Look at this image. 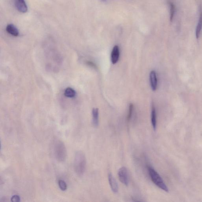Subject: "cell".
I'll use <instances>...</instances> for the list:
<instances>
[{
	"label": "cell",
	"mask_w": 202,
	"mask_h": 202,
	"mask_svg": "<svg viewBox=\"0 0 202 202\" xmlns=\"http://www.w3.org/2000/svg\"><path fill=\"white\" fill-rule=\"evenodd\" d=\"M6 31L12 36H17L19 33L17 28L12 24H8L6 27Z\"/></svg>",
	"instance_id": "11"
},
{
	"label": "cell",
	"mask_w": 202,
	"mask_h": 202,
	"mask_svg": "<svg viewBox=\"0 0 202 202\" xmlns=\"http://www.w3.org/2000/svg\"><path fill=\"white\" fill-rule=\"evenodd\" d=\"M151 124L154 130H156L157 127L156 113L155 107L152 106L151 112Z\"/></svg>",
	"instance_id": "13"
},
{
	"label": "cell",
	"mask_w": 202,
	"mask_h": 202,
	"mask_svg": "<svg viewBox=\"0 0 202 202\" xmlns=\"http://www.w3.org/2000/svg\"><path fill=\"white\" fill-rule=\"evenodd\" d=\"M108 180L112 191L114 193H117L119 190L118 185L116 179L114 177L111 173L109 174Z\"/></svg>",
	"instance_id": "5"
},
{
	"label": "cell",
	"mask_w": 202,
	"mask_h": 202,
	"mask_svg": "<svg viewBox=\"0 0 202 202\" xmlns=\"http://www.w3.org/2000/svg\"><path fill=\"white\" fill-rule=\"evenodd\" d=\"M101 1H106V0H101Z\"/></svg>",
	"instance_id": "19"
},
{
	"label": "cell",
	"mask_w": 202,
	"mask_h": 202,
	"mask_svg": "<svg viewBox=\"0 0 202 202\" xmlns=\"http://www.w3.org/2000/svg\"><path fill=\"white\" fill-rule=\"evenodd\" d=\"M54 147L56 159L59 162H64L67 156V151L64 143L60 140H57L55 143Z\"/></svg>",
	"instance_id": "3"
},
{
	"label": "cell",
	"mask_w": 202,
	"mask_h": 202,
	"mask_svg": "<svg viewBox=\"0 0 202 202\" xmlns=\"http://www.w3.org/2000/svg\"><path fill=\"white\" fill-rule=\"evenodd\" d=\"M119 48L118 46H115L112 50L111 60L113 64H115L118 61L119 58Z\"/></svg>",
	"instance_id": "7"
},
{
	"label": "cell",
	"mask_w": 202,
	"mask_h": 202,
	"mask_svg": "<svg viewBox=\"0 0 202 202\" xmlns=\"http://www.w3.org/2000/svg\"><path fill=\"white\" fill-rule=\"evenodd\" d=\"M87 64H88V65L91 66V67H93L94 68H96L97 67L96 65L93 63L91 61H88L87 63Z\"/></svg>",
	"instance_id": "18"
},
{
	"label": "cell",
	"mask_w": 202,
	"mask_h": 202,
	"mask_svg": "<svg viewBox=\"0 0 202 202\" xmlns=\"http://www.w3.org/2000/svg\"><path fill=\"white\" fill-rule=\"evenodd\" d=\"M86 164L85 154L82 151L77 152L74 161V168L76 173L79 176L83 175L86 170Z\"/></svg>",
	"instance_id": "1"
},
{
	"label": "cell",
	"mask_w": 202,
	"mask_h": 202,
	"mask_svg": "<svg viewBox=\"0 0 202 202\" xmlns=\"http://www.w3.org/2000/svg\"><path fill=\"white\" fill-rule=\"evenodd\" d=\"M15 6L18 10L22 13H26L27 11V7L25 0H15Z\"/></svg>",
	"instance_id": "6"
},
{
	"label": "cell",
	"mask_w": 202,
	"mask_h": 202,
	"mask_svg": "<svg viewBox=\"0 0 202 202\" xmlns=\"http://www.w3.org/2000/svg\"><path fill=\"white\" fill-rule=\"evenodd\" d=\"M20 198L18 195L14 196L11 198V201L13 202H19L20 201Z\"/></svg>",
	"instance_id": "17"
},
{
	"label": "cell",
	"mask_w": 202,
	"mask_h": 202,
	"mask_svg": "<svg viewBox=\"0 0 202 202\" xmlns=\"http://www.w3.org/2000/svg\"><path fill=\"white\" fill-rule=\"evenodd\" d=\"M59 186L60 188L61 189V190L64 191L67 190V185L64 181L62 180L59 181Z\"/></svg>",
	"instance_id": "16"
},
{
	"label": "cell",
	"mask_w": 202,
	"mask_h": 202,
	"mask_svg": "<svg viewBox=\"0 0 202 202\" xmlns=\"http://www.w3.org/2000/svg\"><path fill=\"white\" fill-rule=\"evenodd\" d=\"M133 108H134V105L132 103H130L129 106V112L127 116V121H130L131 119L132 115Z\"/></svg>",
	"instance_id": "15"
},
{
	"label": "cell",
	"mask_w": 202,
	"mask_h": 202,
	"mask_svg": "<svg viewBox=\"0 0 202 202\" xmlns=\"http://www.w3.org/2000/svg\"><path fill=\"white\" fill-rule=\"evenodd\" d=\"M150 82L152 89L153 91L156 90L157 87V78L156 73L154 71H151L150 75Z\"/></svg>",
	"instance_id": "8"
},
{
	"label": "cell",
	"mask_w": 202,
	"mask_h": 202,
	"mask_svg": "<svg viewBox=\"0 0 202 202\" xmlns=\"http://www.w3.org/2000/svg\"><path fill=\"white\" fill-rule=\"evenodd\" d=\"M92 123L95 127L99 125V109L98 108H93L92 111Z\"/></svg>",
	"instance_id": "9"
},
{
	"label": "cell",
	"mask_w": 202,
	"mask_h": 202,
	"mask_svg": "<svg viewBox=\"0 0 202 202\" xmlns=\"http://www.w3.org/2000/svg\"><path fill=\"white\" fill-rule=\"evenodd\" d=\"M168 5H169V8L170 20L171 22H172L173 20L175 12H176V6H175V4L172 1H169Z\"/></svg>",
	"instance_id": "12"
},
{
	"label": "cell",
	"mask_w": 202,
	"mask_h": 202,
	"mask_svg": "<svg viewBox=\"0 0 202 202\" xmlns=\"http://www.w3.org/2000/svg\"><path fill=\"white\" fill-rule=\"evenodd\" d=\"M148 170L151 180L154 184L164 191L169 192V189L158 172L151 166L148 167Z\"/></svg>",
	"instance_id": "2"
},
{
	"label": "cell",
	"mask_w": 202,
	"mask_h": 202,
	"mask_svg": "<svg viewBox=\"0 0 202 202\" xmlns=\"http://www.w3.org/2000/svg\"><path fill=\"white\" fill-rule=\"evenodd\" d=\"M119 180L120 182L127 186L129 184V177L128 172L126 168L124 167H122L119 170L118 172Z\"/></svg>",
	"instance_id": "4"
},
{
	"label": "cell",
	"mask_w": 202,
	"mask_h": 202,
	"mask_svg": "<svg viewBox=\"0 0 202 202\" xmlns=\"http://www.w3.org/2000/svg\"><path fill=\"white\" fill-rule=\"evenodd\" d=\"M202 29V10L200 8V18H199L198 22L197 27L196 29V37L198 39L200 37V33Z\"/></svg>",
	"instance_id": "10"
},
{
	"label": "cell",
	"mask_w": 202,
	"mask_h": 202,
	"mask_svg": "<svg viewBox=\"0 0 202 202\" xmlns=\"http://www.w3.org/2000/svg\"><path fill=\"white\" fill-rule=\"evenodd\" d=\"M64 95L67 97L72 98L74 97L76 95V92L73 88L68 87L66 88L64 91Z\"/></svg>",
	"instance_id": "14"
}]
</instances>
